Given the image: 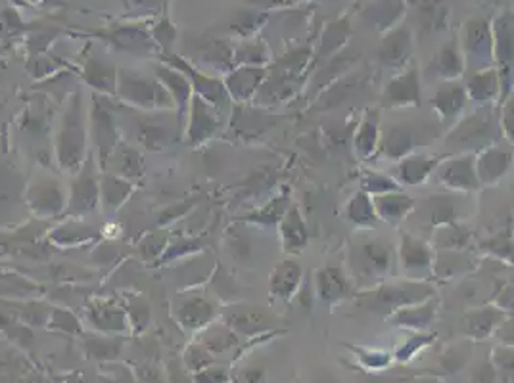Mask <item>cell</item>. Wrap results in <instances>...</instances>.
Listing matches in <instances>:
<instances>
[{"mask_svg": "<svg viewBox=\"0 0 514 383\" xmlns=\"http://www.w3.org/2000/svg\"><path fill=\"white\" fill-rule=\"evenodd\" d=\"M85 144H86V130L83 120V102H81V93H76L69 100V106L62 120V129L58 132L56 150L62 169L76 173L83 167Z\"/></svg>", "mask_w": 514, "mask_h": 383, "instance_id": "cell-1", "label": "cell"}, {"mask_svg": "<svg viewBox=\"0 0 514 383\" xmlns=\"http://www.w3.org/2000/svg\"><path fill=\"white\" fill-rule=\"evenodd\" d=\"M115 94L127 102V104L144 111H175V102L171 94L166 91L164 85L152 77L122 71L117 76Z\"/></svg>", "mask_w": 514, "mask_h": 383, "instance_id": "cell-2", "label": "cell"}, {"mask_svg": "<svg viewBox=\"0 0 514 383\" xmlns=\"http://www.w3.org/2000/svg\"><path fill=\"white\" fill-rule=\"evenodd\" d=\"M436 296V289L432 284L424 282V280H403V282L395 284H380L369 296H365L366 305L373 311L382 315H393L403 307L417 305L426 299Z\"/></svg>", "mask_w": 514, "mask_h": 383, "instance_id": "cell-3", "label": "cell"}, {"mask_svg": "<svg viewBox=\"0 0 514 383\" xmlns=\"http://www.w3.org/2000/svg\"><path fill=\"white\" fill-rule=\"evenodd\" d=\"M349 267L357 278L380 282L392 272L393 247L380 238L359 240L351 245Z\"/></svg>", "mask_w": 514, "mask_h": 383, "instance_id": "cell-4", "label": "cell"}, {"mask_svg": "<svg viewBox=\"0 0 514 383\" xmlns=\"http://www.w3.org/2000/svg\"><path fill=\"white\" fill-rule=\"evenodd\" d=\"M461 52L464 58V69L480 71L495 66L491 22L488 18L476 16L466 20L463 25Z\"/></svg>", "mask_w": 514, "mask_h": 383, "instance_id": "cell-5", "label": "cell"}, {"mask_svg": "<svg viewBox=\"0 0 514 383\" xmlns=\"http://www.w3.org/2000/svg\"><path fill=\"white\" fill-rule=\"evenodd\" d=\"M161 60L166 62V66H171L175 69L183 71L185 76L188 77L190 85H193L194 96H200L202 100L208 102V104L213 106L219 115H221L229 108L230 98H229V94L225 91V85H223L221 79L203 76V73H200L198 69H194L193 66H190L186 60H183L181 56H175L171 52L161 56Z\"/></svg>", "mask_w": 514, "mask_h": 383, "instance_id": "cell-6", "label": "cell"}, {"mask_svg": "<svg viewBox=\"0 0 514 383\" xmlns=\"http://www.w3.org/2000/svg\"><path fill=\"white\" fill-rule=\"evenodd\" d=\"M434 173L442 186L457 192V194H468V192H476L480 188L476 176V154L473 152L447 157L436 167Z\"/></svg>", "mask_w": 514, "mask_h": 383, "instance_id": "cell-7", "label": "cell"}, {"mask_svg": "<svg viewBox=\"0 0 514 383\" xmlns=\"http://www.w3.org/2000/svg\"><path fill=\"white\" fill-rule=\"evenodd\" d=\"M457 146L461 150L459 154L464 152V148H470L468 152L476 154L478 150L488 148L495 142V123L491 121L490 113L480 115L474 113L473 117L464 120L457 129L453 130V135L447 138V144Z\"/></svg>", "mask_w": 514, "mask_h": 383, "instance_id": "cell-8", "label": "cell"}, {"mask_svg": "<svg viewBox=\"0 0 514 383\" xmlns=\"http://www.w3.org/2000/svg\"><path fill=\"white\" fill-rule=\"evenodd\" d=\"M398 255L401 269L409 280H424L426 276L432 274L434 249L428 242L419 238V236L403 232Z\"/></svg>", "mask_w": 514, "mask_h": 383, "instance_id": "cell-9", "label": "cell"}, {"mask_svg": "<svg viewBox=\"0 0 514 383\" xmlns=\"http://www.w3.org/2000/svg\"><path fill=\"white\" fill-rule=\"evenodd\" d=\"M217 115L219 113L208 102L200 96H193L183 127L186 132V142L190 146H202L203 142L212 140L219 132V127H221V120Z\"/></svg>", "mask_w": 514, "mask_h": 383, "instance_id": "cell-10", "label": "cell"}, {"mask_svg": "<svg viewBox=\"0 0 514 383\" xmlns=\"http://www.w3.org/2000/svg\"><path fill=\"white\" fill-rule=\"evenodd\" d=\"M382 106L388 110L420 106V77L415 66H409L384 86V91H382Z\"/></svg>", "mask_w": 514, "mask_h": 383, "instance_id": "cell-11", "label": "cell"}, {"mask_svg": "<svg viewBox=\"0 0 514 383\" xmlns=\"http://www.w3.org/2000/svg\"><path fill=\"white\" fill-rule=\"evenodd\" d=\"M413 49H415L413 29L400 23L398 27H393L388 33H384V39L380 40L378 62L380 66L390 69H401L407 66L410 54H413Z\"/></svg>", "mask_w": 514, "mask_h": 383, "instance_id": "cell-12", "label": "cell"}, {"mask_svg": "<svg viewBox=\"0 0 514 383\" xmlns=\"http://www.w3.org/2000/svg\"><path fill=\"white\" fill-rule=\"evenodd\" d=\"M100 201V190H98V179L93 159H85L83 167L79 169L77 179L71 184L69 194V213L85 215L96 209Z\"/></svg>", "mask_w": 514, "mask_h": 383, "instance_id": "cell-13", "label": "cell"}, {"mask_svg": "<svg viewBox=\"0 0 514 383\" xmlns=\"http://www.w3.org/2000/svg\"><path fill=\"white\" fill-rule=\"evenodd\" d=\"M93 127H95V144L98 150V165L106 169L108 159L113 154L117 146V132L112 117V108L106 98L95 96V108H93Z\"/></svg>", "mask_w": 514, "mask_h": 383, "instance_id": "cell-14", "label": "cell"}, {"mask_svg": "<svg viewBox=\"0 0 514 383\" xmlns=\"http://www.w3.org/2000/svg\"><path fill=\"white\" fill-rule=\"evenodd\" d=\"M156 79L164 85L166 91L171 94V98L175 102V111H177V123H179V129L183 130L186 113L190 108V100H193V96H194L193 85H190L188 77L185 76L183 71L175 69L171 66H166V64H161L156 67Z\"/></svg>", "mask_w": 514, "mask_h": 383, "instance_id": "cell-15", "label": "cell"}, {"mask_svg": "<svg viewBox=\"0 0 514 383\" xmlns=\"http://www.w3.org/2000/svg\"><path fill=\"white\" fill-rule=\"evenodd\" d=\"M444 156L434 154H410L398 161L393 169V181L400 186H419L430 179L436 167L442 164Z\"/></svg>", "mask_w": 514, "mask_h": 383, "instance_id": "cell-16", "label": "cell"}, {"mask_svg": "<svg viewBox=\"0 0 514 383\" xmlns=\"http://www.w3.org/2000/svg\"><path fill=\"white\" fill-rule=\"evenodd\" d=\"M267 77V69L261 66H239L225 77L223 85L232 102H249L256 98L263 79Z\"/></svg>", "mask_w": 514, "mask_h": 383, "instance_id": "cell-17", "label": "cell"}, {"mask_svg": "<svg viewBox=\"0 0 514 383\" xmlns=\"http://www.w3.org/2000/svg\"><path fill=\"white\" fill-rule=\"evenodd\" d=\"M512 167V152L501 146H488L476 152V176L480 186L497 184Z\"/></svg>", "mask_w": 514, "mask_h": 383, "instance_id": "cell-18", "label": "cell"}, {"mask_svg": "<svg viewBox=\"0 0 514 383\" xmlns=\"http://www.w3.org/2000/svg\"><path fill=\"white\" fill-rule=\"evenodd\" d=\"M466 88L459 81H444L432 98V108L442 123L457 121L466 108Z\"/></svg>", "mask_w": 514, "mask_h": 383, "instance_id": "cell-19", "label": "cell"}, {"mask_svg": "<svg viewBox=\"0 0 514 383\" xmlns=\"http://www.w3.org/2000/svg\"><path fill=\"white\" fill-rule=\"evenodd\" d=\"M215 303L198 293H190L186 298H179L175 303V316L185 330H202L215 316Z\"/></svg>", "mask_w": 514, "mask_h": 383, "instance_id": "cell-20", "label": "cell"}, {"mask_svg": "<svg viewBox=\"0 0 514 383\" xmlns=\"http://www.w3.org/2000/svg\"><path fill=\"white\" fill-rule=\"evenodd\" d=\"M468 100H474L480 108L490 106L501 96V81H499L497 66L473 71L464 85Z\"/></svg>", "mask_w": 514, "mask_h": 383, "instance_id": "cell-21", "label": "cell"}, {"mask_svg": "<svg viewBox=\"0 0 514 383\" xmlns=\"http://www.w3.org/2000/svg\"><path fill=\"white\" fill-rule=\"evenodd\" d=\"M417 142L419 140L415 135V129L409 127V125H403V123H398V125H390L384 130V135L380 132L378 148L388 159L400 161L410 154H415Z\"/></svg>", "mask_w": 514, "mask_h": 383, "instance_id": "cell-22", "label": "cell"}, {"mask_svg": "<svg viewBox=\"0 0 514 383\" xmlns=\"http://www.w3.org/2000/svg\"><path fill=\"white\" fill-rule=\"evenodd\" d=\"M439 301L434 298L417 305H409L390 315V322L398 328H409L413 332H428L432 322L436 320Z\"/></svg>", "mask_w": 514, "mask_h": 383, "instance_id": "cell-23", "label": "cell"}, {"mask_svg": "<svg viewBox=\"0 0 514 383\" xmlns=\"http://www.w3.org/2000/svg\"><path fill=\"white\" fill-rule=\"evenodd\" d=\"M405 13V0H373V3L363 10V20L378 29L380 33H388L390 29L401 23Z\"/></svg>", "mask_w": 514, "mask_h": 383, "instance_id": "cell-24", "label": "cell"}, {"mask_svg": "<svg viewBox=\"0 0 514 383\" xmlns=\"http://www.w3.org/2000/svg\"><path fill=\"white\" fill-rule=\"evenodd\" d=\"M378 220H386L390 225H400L417 209V201L403 194V192H388V194L373 198Z\"/></svg>", "mask_w": 514, "mask_h": 383, "instance_id": "cell-25", "label": "cell"}, {"mask_svg": "<svg viewBox=\"0 0 514 383\" xmlns=\"http://www.w3.org/2000/svg\"><path fill=\"white\" fill-rule=\"evenodd\" d=\"M278 232H281V240L284 252L298 254L310 242L307 236V227L303 223V217L296 205H288L284 215L278 220Z\"/></svg>", "mask_w": 514, "mask_h": 383, "instance_id": "cell-26", "label": "cell"}, {"mask_svg": "<svg viewBox=\"0 0 514 383\" xmlns=\"http://www.w3.org/2000/svg\"><path fill=\"white\" fill-rule=\"evenodd\" d=\"M426 225L430 228H437L451 223H459V201L455 196H434L426 200L420 209Z\"/></svg>", "mask_w": 514, "mask_h": 383, "instance_id": "cell-27", "label": "cell"}, {"mask_svg": "<svg viewBox=\"0 0 514 383\" xmlns=\"http://www.w3.org/2000/svg\"><path fill=\"white\" fill-rule=\"evenodd\" d=\"M507 318V313H503L501 308L495 305H483L476 311L466 315V334L473 337V340L480 342L486 340L491 334H495L497 326Z\"/></svg>", "mask_w": 514, "mask_h": 383, "instance_id": "cell-28", "label": "cell"}, {"mask_svg": "<svg viewBox=\"0 0 514 383\" xmlns=\"http://www.w3.org/2000/svg\"><path fill=\"white\" fill-rule=\"evenodd\" d=\"M380 142V113L378 110H366L354 137V148L359 159L366 161L378 150Z\"/></svg>", "mask_w": 514, "mask_h": 383, "instance_id": "cell-29", "label": "cell"}, {"mask_svg": "<svg viewBox=\"0 0 514 383\" xmlns=\"http://www.w3.org/2000/svg\"><path fill=\"white\" fill-rule=\"evenodd\" d=\"M302 284V267L296 261H283L271 276V296L290 301L296 296Z\"/></svg>", "mask_w": 514, "mask_h": 383, "instance_id": "cell-30", "label": "cell"}, {"mask_svg": "<svg viewBox=\"0 0 514 383\" xmlns=\"http://www.w3.org/2000/svg\"><path fill=\"white\" fill-rule=\"evenodd\" d=\"M493 62L497 67H512V12H503L491 23Z\"/></svg>", "mask_w": 514, "mask_h": 383, "instance_id": "cell-31", "label": "cell"}, {"mask_svg": "<svg viewBox=\"0 0 514 383\" xmlns=\"http://www.w3.org/2000/svg\"><path fill=\"white\" fill-rule=\"evenodd\" d=\"M434 252H464L473 242V234L461 223H451L434 228L432 234Z\"/></svg>", "mask_w": 514, "mask_h": 383, "instance_id": "cell-32", "label": "cell"}, {"mask_svg": "<svg viewBox=\"0 0 514 383\" xmlns=\"http://www.w3.org/2000/svg\"><path fill=\"white\" fill-rule=\"evenodd\" d=\"M436 73L442 81H457L464 73V58L457 39L447 40L437 52Z\"/></svg>", "mask_w": 514, "mask_h": 383, "instance_id": "cell-33", "label": "cell"}, {"mask_svg": "<svg viewBox=\"0 0 514 383\" xmlns=\"http://www.w3.org/2000/svg\"><path fill=\"white\" fill-rule=\"evenodd\" d=\"M29 203L41 215H56L64 209L66 198L56 183H39L29 192Z\"/></svg>", "mask_w": 514, "mask_h": 383, "instance_id": "cell-34", "label": "cell"}, {"mask_svg": "<svg viewBox=\"0 0 514 383\" xmlns=\"http://www.w3.org/2000/svg\"><path fill=\"white\" fill-rule=\"evenodd\" d=\"M315 284H317L319 299H322L325 303H330V305L342 301L347 293L346 276L342 274L340 269H336V267L320 269L317 272Z\"/></svg>", "mask_w": 514, "mask_h": 383, "instance_id": "cell-35", "label": "cell"}, {"mask_svg": "<svg viewBox=\"0 0 514 383\" xmlns=\"http://www.w3.org/2000/svg\"><path fill=\"white\" fill-rule=\"evenodd\" d=\"M98 190L106 211H117L122 208V203L131 196L133 184L117 174H102V179H98Z\"/></svg>", "mask_w": 514, "mask_h": 383, "instance_id": "cell-36", "label": "cell"}, {"mask_svg": "<svg viewBox=\"0 0 514 383\" xmlns=\"http://www.w3.org/2000/svg\"><path fill=\"white\" fill-rule=\"evenodd\" d=\"M470 271H474V263L463 252H434L432 274H436V278L447 280Z\"/></svg>", "mask_w": 514, "mask_h": 383, "instance_id": "cell-37", "label": "cell"}, {"mask_svg": "<svg viewBox=\"0 0 514 383\" xmlns=\"http://www.w3.org/2000/svg\"><path fill=\"white\" fill-rule=\"evenodd\" d=\"M85 81L89 83L98 93L115 94L117 91V73L115 67L102 60V58H93L85 66Z\"/></svg>", "mask_w": 514, "mask_h": 383, "instance_id": "cell-38", "label": "cell"}, {"mask_svg": "<svg viewBox=\"0 0 514 383\" xmlns=\"http://www.w3.org/2000/svg\"><path fill=\"white\" fill-rule=\"evenodd\" d=\"M346 217L349 218V223H354L357 228H374V225L378 223L373 198L365 194V192H357V194L349 200Z\"/></svg>", "mask_w": 514, "mask_h": 383, "instance_id": "cell-39", "label": "cell"}, {"mask_svg": "<svg viewBox=\"0 0 514 383\" xmlns=\"http://www.w3.org/2000/svg\"><path fill=\"white\" fill-rule=\"evenodd\" d=\"M112 159L115 161L117 173H120L117 176H122V179H127V181L140 179L142 173H144L139 152L133 148H129V146H125V144L115 146V150L108 161H112Z\"/></svg>", "mask_w": 514, "mask_h": 383, "instance_id": "cell-40", "label": "cell"}, {"mask_svg": "<svg viewBox=\"0 0 514 383\" xmlns=\"http://www.w3.org/2000/svg\"><path fill=\"white\" fill-rule=\"evenodd\" d=\"M349 33H351V25H349L347 18L332 22L327 27L325 37H322V42H320V47H319V56L329 58V56L336 54L338 50L344 47V42L347 40Z\"/></svg>", "mask_w": 514, "mask_h": 383, "instance_id": "cell-41", "label": "cell"}, {"mask_svg": "<svg viewBox=\"0 0 514 383\" xmlns=\"http://www.w3.org/2000/svg\"><path fill=\"white\" fill-rule=\"evenodd\" d=\"M269 62V50L263 42H242L232 49V64L239 66H261Z\"/></svg>", "mask_w": 514, "mask_h": 383, "instance_id": "cell-42", "label": "cell"}, {"mask_svg": "<svg viewBox=\"0 0 514 383\" xmlns=\"http://www.w3.org/2000/svg\"><path fill=\"white\" fill-rule=\"evenodd\" d=\"M401 186L393 181V176L376 173V171H365L361 179V192L369 194L371 198L388 194V192H400Z\"/></svg>", "mask_w": 514, "mask_h": 383, "instance_id": "cell-43", "label": "cell"}, {"mask_svg": "<svg viewBox=\"0 0 514 383\" xmlns=\"http://www.w3.org/2000/svg\"><path fill=\"white\" fill-rule=\"evenodd\" d=\"M139 140L144 144L146 148L150 150H161L166 148L169 142V129L161 123H150V125H140L139 129Z\"/></svg>", "mask_w": 514, "mask_h": 383, "instance_id": "cell-44", "label": "cell"}, {"mask_svg": "<svg viewBox=\"0 0 514 383\" xmlns=\"http://www.w3.org/2000/svg\"><path fill=\"white\" fill-rule=\"evenodd\" d=\"M175 39H177V27L169 20V4H164V8H161V20L154 31V42L158 44V49L167 54Z\"/></svg>", "mask_w": 514, "mask_h": 383, "instance_id": "cell-45", "label": "cell"}, {"mask_svg": "<svg viewBox=\"0 0 514 383\" xmlns=\"http://www.w3.org/2000/svg\"><path fill=\"white\" fill-rule=\"evenodd\" d=\"M468 359H470V345H464V343L455 345L442 357V370L449 376L459 374Z\"/></svg>", "mask_w": 514, "mask_h": 383, "instance_id": "cell-46", "label": "cell"}, {"mask_svg": "<svg viewBox=\"0 0 514 383\" xmlns=\"http://www.w3.org/2000/svg\"><path fill=\"white\" fill-rule=\"evenodd\" d=\"M436 340V334H430V332H419L417 335L410 337V340L395 352V361H400V362H409L410 359H413L417 352L420 349H424L428 343H432Z\"/></svg>", "mask_w": 514, "mask_h": 383, "instance_id": "cell-47", "label": "cell"}, {"mask_svg": "<svg viewBox=\"0 0 514 383\" xmlns=\"http://www.w3.org/2000/svg\"><path fill=\"white\" fill-rule=\"evenodd\" d=\"M234 343V334L227 326L208 328L203 335V347L212 351H225Z\"/></svg>", "mask_w": 514, "mask_h": 383, "instance_id": "cell-48", "label": "cell"}, {"mask_svg": "<svg viewBox=\"0 0 514 383\" xmlns=\"http://www.w3.org/2000/svg\"><path fill=\"white\" fill-rule=\"evenodd\" d=\"M483 247H486L491 255L503 257L505 261L512 259V240H510L509 232L501 236H493V238H490L486 244H483Z\"/></svg>", "mask_w": 514, "mask_h": 383, "instance_id": "cell-49", "label": "cell"}, {"mask_svg": "<svg viewBox=\"0 0 514 383\" xmlns=\"http://www.w3.org/2000/svg\"><path fill=\"white\" fill-rule=\"evenodd\" d=\"M347 347L354 349V352L359 357V361H361L365 366L373 368V370H382V368H386V366L390 364V361H392L388 352L365 351V349H356V347H351V345H347Z\"/></svg>", "mask_w": 514, "mask_h": 383, "instance_id": "cell-50", "label": "cell"}, {"mask_svg": "<svg viewBox=\"0 0 514 383\" xmlns=\"http://www.w3.org/2000/svg\"><path fill=\"white\" fill-rule=\"evenodd\" d=\"M493 366L497 374L501 372L505 381H509L512 378V347L501 345L495 352H493Z\"/></svg>", "mask_w": 514, "mask_h": 383, "instance_id": "cell-51", "label": "cell"}, {"mask_svg": "<svg viewBox=\"0 0 514 383\" xmlns=\"http://www.w3.org/2000/svg\"><path fill=\"white\" fill-rule=\"evenodd\" d=\"M501 130H503L505 138H509L512 142V137H514V100H512V96L507 98L505 104H503Z\"/></svg>", "mask_w": 514, "mask_h": 383, "instance_id": "cell-52", "label": "cell"}, {"mask_svg": "<svg viewBox=\"0 0 514 383\" xmlns=\"http://www.w3.org/2000/svg\"><path fill=\"white\" fill-rule=\"evenodd\" d=\"M495 381H497V370H495L493 362L482 364L473 374V383H495Z\"/></svg>", "mask_w": 514, "mask_h": 383, "instance_id": "cell-53", "label": "cell"}, {"mask_svg": "<svg viewBox=\"0 0 514 383\" xmlns=\"http://www.w3.org/2000/svg\"><path fill=\"white\" fill-rule=\"evenodd\" d=\"M254 4H259L263 8H286V6H298L302 3H307V0H252Z\"/></svg>", "mask_w": 514, "mask_h": 383, "instance_id": "cell-54", "label": "cell"}, {"mask_svg": "<svg viewBox=\"0 0 514 383\" xmlns=\"http://www.w3.org/2000/svg\"><path fill=\"white\" fill-rule=\"evenodd\" d=\"M227 378L221 370H203L196 376V383H225Z\"/></svg>", "mask_w": 514, "mask_h": 383, "instance_id": "cell-55", "label": "cell"}, {"mask_svg": "<svg viewBox=\"0 0 514 383\" xmlns=\"http://www.w3.org/2000/svg\"><path fill=\"white\" fill-rule=\"evenodd\" d=\"M407 378L401 376H369L365 383H405Z\"/></svg>", "mask_w": 514, "mask_h": 383, "instance_id": "cell-56", "label": "cell"}, {"mask_svg": "<svg viewBox=\"0 0 514 383\" xmlns=\"http://www.w3.org/2000/svg\"><path fill=\"white\" fill-rule=\"evenodd\" d=\"M190 249H198V245H196V244H186V242H183V244H179V245H173V247L169 249V254H173V259H177V257L188 254Z\"/></svg>", "mask_w": 514, "mask_h": 383, "instance_id": "cell-57", "label": "cell"}, {"mask_svg": "<svg viewBox=\"0 0 514 383\" xmlns=\"http://www.w3.org/2000/svg\"><path fill=\"white\" fill-rule=\"evenodd\" d=\"M137 3L144 4V6H150V8H158V6L164 8V4H169V0H137Z\"/></svg>", "mask_w": 514, "mask_h": 383, "instance_id": "cell-58", "label": "cell"}, {"mask_svg": "<svg viewBox=\"0 0 514 383\" xmlns=\"http://www.w3.org/2000/svg\"><path fill=\"white\" fill-rule=\"evenodd\" d=\"M315 383H338V379L332 374H320Z\"/></svg>", "mask_w": 514, "mask_h": 383, "instance_id": "cell-59", "label": "cell"}, {"mask_svg": "<svg viewBox=\"0 0 514 383\" xmlns=\"http://www.w3.org/2000/svg\"><path fill=\"white\" fill-rule=\"evenodd\" d=\"M340 3H346V0H340Z\"/></svg>", "mask_w": 514, "mask_h": 383, "instance_id": "cell-60", "label": "cell"}]
</instances>
